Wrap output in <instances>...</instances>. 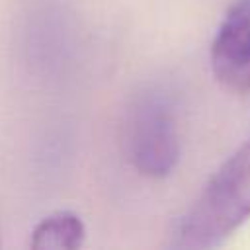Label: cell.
<instances>
[{
	"label": "cell",
	"mask_w": 250,
	"mask_h": 250,
	"mask_svg": "<svg viewBox=\"0 0 250 250\" xmlns=\"http://www.w3.org/2000/svg\"><path fill=\"white\" fill-rule=\"evenodd\" d=\"M250 219V137L215 170L189 209L180 217L172 246L211 250L227 242Z\"/></svg>",
	"instance_id": "cell-1"
},
{
	"label": "cell",
	"mask_w": 250,
	"mask_h": 250,
	"mask_svg": "<svg viewBox=\"0 0 250 250\" xmlns=\"http://www.w3.org/2000/svg\"><path fill=\"white\" fill-rule=\"evenodd\" d=\"M125 146L133 166L150 178H166L178 164L176 109L162 92H145L133 104L125 125Z\"/></svg>",
	"instance_id": "cell-2"
},
{
	"label": "cell",
	"mask_w": 250,
	"mask_h": 250,
	"mask_svg": "<svg viewBox=\"0 0 250 250\" xmlns=\"http://www.w3.org/2000/svg\"><path fill=\"white\" fill-rule=\"evenodd\" d=\"M211 70L230 94H250V0H236L227 10L211 43Z\"/></svg>",
	"instance_id": "cell-3"
},
{
	"label": "cell",
	"mask_w": 250,
	"mask_h": 250,
	"mask_svg": "<svg viewBox=\"0 0 250 250\" xmlns=\"http://www.w3.org/2000/svg\"><path fill=\"white\" fill-rule=\"evenodd\" d=\"M84 240V225L70 211L45 217L31 232L33 250H74Z\"/></svg>",
	"instance_id": "cell-4"
}]
</instances>
